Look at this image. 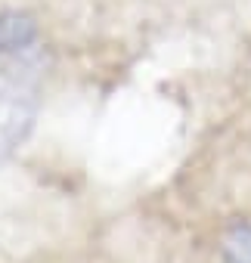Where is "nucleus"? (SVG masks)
<instances>
[{
    "label": "nucleus",
    "instance_id": "f257e3e1",
    "mask_svg": "<svg viewBox=\"0 0 251 263\" xmlns=\"http://www.w3.org/2000/svg\"><path fill=\"white\" fill-rule=\"evenodd\" d=\"M217 251L223 263H251V220H226L217 238Z\"/></svg>",
    "mask_w": 251,
    "mask_h": 263
},
{
    "label": "nucleus",
    "instance_id": "f03ea898",
    "mask_svg": "<svg viewBox=\"0 0 251 263\" xmlns=\"http://www.w3.org/2000/svg\"><path fill=\"white\" fill-rule=\"evenodd\" d=\"M38 28L22 13H0V53H22L34 44Z\"/></svg>",
    "mask_w": 251,
    "mask_h": 263
}]
</instances>
